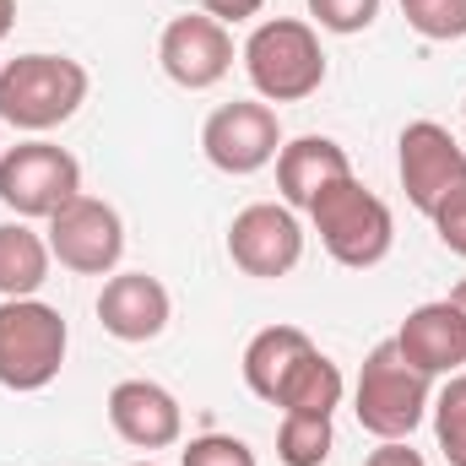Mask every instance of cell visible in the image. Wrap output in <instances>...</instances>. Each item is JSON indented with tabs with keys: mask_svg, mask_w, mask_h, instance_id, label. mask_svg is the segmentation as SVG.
<instances>
[{
	"mask_svg": "<svg viewBox=\"0 0 466 466\" xmlns=\"http://www.w3.org/2000/svg\"><path fill=\"white\" fill-rule=\"evenodd\" d=\"M82 196V163L55 141H16L0 152V207L27 218H55L66 201Z\"/></svg>",
	"mask_w": 466,
	"mask_h": 466,
	"instance_id": "6",
	"label": "cell"
},
{
	"mask_svg": "<svg viewBox=\"0 0 466 466\" xmlns=\"http://www.w3.org/2000/svg\"><path fill=\"white\" fill-rule=\"evenodd\" d=\"M228 255L244 277L277 282L304 260V223L282 201H255L228 223Z\"/></svg>",
	"mask_w": 466,
	"mask_h": 466,
	"instance_id": "10",
	"label": "cell"
},
{
	"mask_svg": "<svg viewBox=\"0 0 466 466\" xmlns=\"http://www.w3.org/2000/svg\"><path fill=\"white\" fill-rule=\"evenodd\" d=\"M337 451V429L331 418H315V412H282V429H277V461L282 466H326Z\"/></svg>",
	"mask_w": 466,
	"mask_h": 466,
	"instance_id": "19",
	"label": "cell"
},
{
	"mask_svg": "<svg viewBox=\"0 0 466 466\" xmlns=\"http://www.w3.org/2000/svg\"><path fill=\"white\" fill-rule=\"evenodd\" d=\"M429 223L440 228V244H445L451 255H461V260H466V190H456V196H451Z\"/></svg>",
	"mask_w": 466,
	"mask_h": 466,
	"instance_id": "24",
	"label": "cell"
},
{
	"mask_svg": "<svg viewBox=\"0 0 466 466\" xmlns=\"http://www.w3.org/2000/svg\"><path fill=\"white\" fill-rule=\"evenodd\" d=\"M309 16H315V27L352 38V33L374 27V16H380V0H309Z\"/></svg>",
	"mask_w": 466,
	"mask_h": 466,
	"instance_id": "22",
	"label": "cell"
},
{
	"mask_svg": "<svg viewBox=\"0 0 466 466\" xmlns=\"http://www.w3.org/2000/svg\"><path fill=\"white\" fill-rule=\"evenodd\" d=\"M201 152H207L212 168H223V174H233V179L260 174V168L277 163V152H282L277 109L260 104V98H244V104H223V109H212L207 125H201Z\"/></svg>",
	"mask_w": 466,
	"mask_h": 466,
	"instance_id": "8",
	"label": "cell"
},
{
	"mask_svg": "<svg viewBox=\"0 0 466 466\" xmlns=\"http://www.w3.org/2000/svg\"><path fill=\"white\" fill-rule=\"evenodd\" d=\"M304 352H315V342H309V331H299V326H266V331H255L249 348H244V385H249L260 401H277L282 380L299 369Z\"/></svg>",
	"mask_w": 466,
	"mask_h": 466,
	"instance_id": "16",
	"label": "cell"
},
{
	"mask_svg": "<svg viewBox=\"0 0 466 466\" xmlns=\"http://www.w3.org/2000/svg\"><path fill=\"white\" fill-rule=\"evenodd\" d=\"M342 396H348L342 369L315 348V352H304V358H299V369L282 380V390H277V401H271V407H282V412H315V418H331V412L342 407Z\"/></svg>",
	"mask_w": 466,
	"mask_h": 466,
	"instance_id": "18",
	"label": "cell"
},
{
	"mask_svg": "<svg viewBox=\"0 0 466 466\" xmlns=\"http://www.w3.org/2000/svg\"><path fill=\"white\" fill-rule=\"evenodd\" d=\"M429 407H434V380L423 369H412L396 342H380L363 358L358 385H352V412H358L363 434L412 440V429L429 418Z\"/></svg>",
	"mask_w": 466,
	"mask_h": 466,
	"instance_id": "3",
	"label": "cell"
},
{
	"mask_svg": "<svg viewBox=\"0 0 466 466\" xmlns=\"http://www.w3.org/2000/svg\"><path fill=\"white\" fill-rule=\"evenodd\" d=\"M87 66L71 55H16L0 66V119L38 136L87 104Z\"/></svg>",
	"mask_w": 466,
	"mask_h": 466,
	"instance_id": "2",
	"label": "cell"
},
{
	"mask_svg": "<svg viewBox=\"0 0 466 466\" xmlns=\"http://www.w3.org/2000/svg\"><path fill=\"white\" fill-rule=\"evenodd\" d=\"M130 466H157V461H130Z\"/></svg>",
	"mask_w": 466,
	"mask_h": 466,
	"instance_id": "29",
	"label": "cell"
},
{
	"mask_svg": "<svg viewBox=\"0 0 466 466\" xmlns=\"http://www.w3.org/2000/svg\"><path fill=\"white\" fill-rule=\"evenodd\" d=\"M244 71L260 104H304L326 87V49L320 33L299 16H266L244 38Z\"/></svg>",
	"mask_w": 466,
	"mask_h": 466,
	"instance_id": "1",
	"label": "cell"
},
{
	"mask_svg": "<svg viewBox=\"0 0 466 466\" xmlns=\"http://www.w3.org/2000/svg\"><path fill=\"white\" fill-rule=\"evenodd\" d=\"M49 255L76 277H109L125 255V223L109 201L76 196L49 218Z\"/></svg>",
	"mask_w": 466,
	"mask_h": 466,
	"instance_id": "9",
	"label": "cell"
},
{
	"mask_svg": "<svg viewBox=\"0 0 466 466\" xmlns=\"http://www.w3.org/2000/svg\"><path fill=\"white\" fill-rule=\"evenodd\" d=\"M401 16L412 22V33L434 44L466 38V0H401Z\"/></svg>",
	"mask_w": 466,
	"mask_h": 466,
	"instance_id": "21",
	"label": "cell"
},
{
	"mask_svg": "<svg viewBox=\"0 0 466 466\" xmlns=\"http://www.w3.org/2000/svg\"><path fill=\"white\" fill-rule=\"evenodd\" d=\"M309 223L320 233L326 255H331L337 266H348V271L380 266V260L390 255V244H396V218H390V207H385L374 190H363L352 174L337 179L331 190H320V201L309 207Z\"/></svg>",
	"mask_w": 466,
	"mask_h": 466,
	"instance_id": "4",
	"label": "cell"
},
{
	"mask_svg": "<svg viewBox=\"0 0 466 466\" xmlns=\"http://www.w3.org/2000/svg\"><path fill=\"white\" fill-rule=\"evenodd\" d=\"M16 27V0H0V38Z\"/></svg>",
	"mask_w": 466,
	"mask_h": 466,
	"instance_id": "27",
	"label": "cell"
},
{
	"mask_svg": "<svg viewBox=\"0 0 466 466\" xmlns=\"http://www.w3.org/2000/svg\"><path fill=\"white\" fill-rule=\"evenodd\" d=\"M179 466H260V461H255V451H249L244 440H233V434H196V440L185 445Z\"/></svg>",
	"mask_w": 466,
	"mask_h": 466,
	"instance_id": "23",
	"label": "cell"
},
{
	"mask_svg": "<svg viewBox=\"0 0 466 466\" xmlns=\"http://www.w3.org/2000/svg\"><path fill=\"white\" fill-rule=\"evenodd\" d=\"M451 304H456V309H461V315H466V277H461V282H456V288H451Z\"/></svg>",
	"mask_w": 466,
	"mask_h": 466,
	"instance_id": "28",
	"label": "cell"
},
{
	"mask_svg": "<svg viewBox=\"0 0 466 466\" xmlns=\"http://www.w3.org/2000/svg\"><path fill=\"white\" fill-rule=\"evenodd\" d=\"M66 315L44 299H0V385L5 390H44L66 369Z\"/></svg>",
	"mask_w": 466,
	"mask_h": 466,
	"instance_id": "5",
	"label": "cell"
},
{
	"mask_svg": "<svg viewBox=\"0 0 466 466\" xmlns=\"http://www.w3.org/2000/svg\"><path fill=\"white\" fill-rule=\"evenodd\" d=\"M168 315H174L168 288L157 277H147V271H119L98 293V320H104V331L115 342H152V337H163Z\"/></svg>",
	"mask_w": 466,
	"mask_h": 466,
	"instance_id": "14",
	"label": "cell"
},
{
	"mask_svg": "<svg viewBox=\"0 0 466 466\" xmlns=\"http://www.w3.org/2000/svg\"><path fill=\"white\" fill-rule=\"evenodd\" d=\"M0 66H5V60H0Z\"/></svg>",
	"mask_w": 466,
	"mask_h": 466,
	"instance_id": "30",
	"label": "cell"
},
{
	"mask_svg": "<svg viewBox=\"0 0 466 466\" xmlns=\"http://www.w3.org/2000/svg\"><path fill=\"white\" fill-rule=\"evenodd\" d=\"M157 66H163V76H168L174 87L207 93V87H218L233 71V33L218 16H207V11H185V16H174V22L163 27V38H157Z\"/></svg>",
	"mask_w": 466,
	"mask_h": 466,
	"instance_id": "11",
	"label": "cell"
},
{
	"mask_svg": "<svg viewBox=\"0 0 466 466\" xmlns=\"http://www.w3.org/2000/svg\"><path fill=\"white\" fill-rule=\"evenodd\" d=\"M109 423L136 451H168L185 434V412L174 390H163L157 380H119L109 390Z\"/></svg>",
	"mask_w": 466,
	"mask_h": 466,
	"instance_id": "12",
	"label": "cell"
},
{
	"mask_svg": "<svg viewBox=\"0 0 466 466\" xmlns=\"http://www.w3.org/2000/svg\"><path fill=\"white\" fill-rule=\"evenodd\" d=\"M348 174H352L348 147L331 141V136H293L277 152V190H282V207H293V212H309L320 201V190H331Z\"/></svg>",
	"mask_w": 466,
	"mask_h": 466,
	"instance_id": "15",
	"label": "cell"
},
{
	"mask_svg": "<svg viewBox=\"0 0 466 466\" xmlns=\"http://www.w3.org/2000/svg\"><path fill=\"white\" fill-rule=\"evenodd\" d=\"M461 115H466V109H461Z\"/></svg>",
	"mask_w": 466,
	"mask_h": 466,
	"instance_id": "31",
	"label": "cell"
},
{
	"mask_svg": "<svg viewBox=\"0 0 466 466\" xmlns=\"http://www.w3.org/2000/svg\"><path fill=\"white\" fill-rule=\"evenodd\" d=\"M190 11H207V16H218L223 27L228 22H249V16H260V5L266 0H185Z\"/></svg>",
	"mask_w": 466,
	"mask_h": 466,
	"instance_id": "25",
	"label": "cell"
},
{
	"mask_svg": "<svg viewBox=\"0 0 466 466\" xmlns=\"http://www.w3.org/2000/svg\"><path fill=\"white\" fill-rule=\"evenodd\" d=\"M401 358L412 363V369H423L429 380L434 374H461L466 363V315L451 304V299H434V304H418L407 320H401V331L390 337Z\"/></svg>",
	"mask_w": 466,
	"mask_h": 466,
	"instance_id": "13",
	"label": "cell"
},
{
	"mask_svg": "<svg viewBox=\"0 0 466 466\" xmlns=\"http://www.w3.org/2000/svg\"><path fill=\"white\" fill-rule=\"evenodd\" d=\"M396 168H401V190L407 201L434 218L456 190H466V147L434 119H412L396 141Z\"/></svg>",
	"mask_w": 466,
	"mask_h": 466,
	"instance_id": "7",
	"label": "cell"
},
{
	"mask_svg": "<svg viewBox=\"0 0 466 466\" xmlns=\"http://www.w3.org/2000/svg\"><path fill=\"white\" fill-rule=\"evenodd\" d=\"M49 238L33 233L22 218L0 223V299H38L49 282Z\"/></svg>",
	"mask_w": 466,
	"mask_h": 466,
	"instance_id": "17",
	"label": "cell"
},
{
	"mask_svg": "<svg viewBox=\"0 0 466 466\" xmlns=\"http://www.w3.org/2000/svg\"><path fill=\"white\" fill-rule=\"evenodd\" d=\"M363 466H429L407 440H380V451H369V461Z\"/></svg>",
	"mask_w": 466,
	"mask_h": 466,
	"instance_id": "26",
	"label": "cell"
},
{
	"mask_svg": "<svg viewBox=\"0 0 466 466\" xmlns=\"http://www.w3.org/2000/svg\"><path fill=\"white\" fill-rule=\"evenodd\" d=\"M434 440L451 466H466V374H451L445 390L434 396Z\"/></svg>",
	"mask_w": 466,
	"mask_h": 466,
	"instance_id": "20",
	"label": "cell"
}]
</instances>
